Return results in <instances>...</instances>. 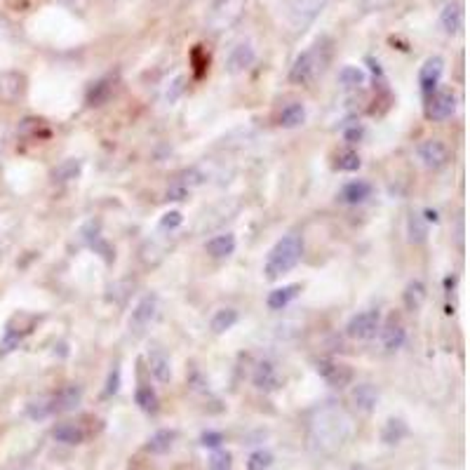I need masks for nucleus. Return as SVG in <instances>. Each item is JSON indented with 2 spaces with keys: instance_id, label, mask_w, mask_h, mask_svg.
<instances>
[{
  "instance_id": "obj_1",
  "label": "nucleus",
  "mask_w": 470,
  "mask_h": 470,
  "mask_svg": "<svg viewBox=\"0 0 470 470\" xmlns=\"http://www.w3.org/2000/svg\"><path fill=\"white\" fill-rule=\"evenodd\" d=\"M351 435V418L337 404L318 409L311 421V442L320 452H337Z\"/></svg>"
},
{
  "instance_id": "obj_2",
  "label": "nucleus",
  "mask_w": 470,
  "mask_h": 470,
  "mask_svg": "<svg viewBox=\"0 0 470 470\" xmlns=\"http://www.w3.org/2000/svg\"><path fill=\"white\" fill-rule=\"evenodd\" d=\"M330 59H332L330 43L318 41L294 59L292 68H289V80H292L294 85H311L313 80H318L320 75L325 73Z\"/></svg>"
},
{
  "instance_id": "obj_3",
  "label": "nucleus",
  "mask_w": 470,
  "mask_h": 470,
  "mask_svg": "<svg viewBox=\"0 0 470 470\" xmlns=\"http://www.w3.org/2000/svg\"><path fill=\"white\" fill-rule=\"evenodd\" d=\"M304 256V240L301 235H285L282 240L275 242V247L268 252L266 266H263V273H266V280H278L285 273H289L296 263Z\"/></svg>"
},
{
  "instance_id": "obj_4",
  "label": "nucleus",
  "mask_w": 470,
  "mask_h": 470,
  "mask_svg": "<svg viewBox=\"0 0 470 470\" xmlns=\"http://www.w3.org/2000/svg\"><path fill=\"white\" fill-rule=\"evenodd\" d=\"M327 0H292L287 5L285 19L292 31H306L325 10Z\"/></svg>"
},
{
  "instance_id": "obj_5",
  "label": "nucleus",
  "mask_w": 470,
  "mask_h": 470,
  "mask_svg": "<svg viewBox=\"0 0 470 470\" xmlns=\"http://www.w3.org/2000/svg\"><path fill=\"white\" fill-rule=\"evenodd\" d=\"M242 10H244V0H216L214 10H212V17H210L212 31H214V34H219V31H228L237 19L242 17Z\"/></svg>"
},
{
  "instance_id": "obj_6",
  "label": "nucleus",
  "mask_w": 470,
  "mask_h": 470,
  "mask_svg": "<svg viewBox=\"0 0 470 470\" xmlns=\"http://www.w3.org/2000/svg\"><path fill=\"white\" fill-rule=\"evenodd\" d=\"M379 330H381V313L365 311V313L353 315L348 327H346V334L355 341H367V339H374Z\"/></svg>"
},
{
  "instance_id": "obj_7",
  "label": "nucleus",
  "mask_w": 470,
  "mask_h": 470,
  "mask_svg": "<svg viewBox=\"0 0 470 470\" xmlns=\"http://www.w3.org/2000/svg\"><path fill=\"white\" fill-rule=\"evenodd\" d=\"M456 111V96L452 89L437 87L433 94L426 96V115L430 120H447Z\"/></svg>"
},
{
  "instance_id": "obj_8",
  "label": "nucleus",
  "mask_w": 470,
  "mask_h": 470,
  "mask_svg": "<svg viewBox=\"0 0 470 470\" xmlns=\"http://www.w3.org/2000/svg\"><path fill=\"white\" fill-rule=\"evenodd\" d=\"M318 374L323 376L332 388H346V385L353 383V376H355L348 365L337 362V360H320Z\"/></svg>"
},
{
  "instance_id": "obj_9",
  "label": "nucleus",
  "mask_w": 470,
  "mask_h": 470,
  "mask_svg": "<svg viewBox=\"0 0 470 470\" xmlns=\"http://www.w3.org/2000/svg\"><path fill=\"white\" fill-rule=\"evenodd\" d=\"M27 92V78L19 71H3L0 73V104H17Z\"/></svg>"
},
{
  "instance_id": "obj_10",
  "label": "nucleus",
  "mask_w": 470,
  "mask_h": 470,
  "mask_svg": "<svg viewBox=\"0 0 470 470\" xmlns=\"http://www.w3.org/2000/svg\"><path fill=\"white\" fill-rule=\"evenodd\" d=\"M156 315H158V296L146 294L130 315V332L134 334L146 332V327L156 320Z\"/></svg>"
},
{
  "instance_id": "obj_11",
  "label": "nucleus",
  "mask_w": 470,
  "mask_h": 470,
  "mask_svg": "<svg viewBox=\"0 0 470 470\" xmlns=\"http://www.w3.org/2000/svg\"><path fill=\"white\" fill-rule=\"evenodd\" d=\"M444 73V59L442 57H428L423 61L421 71H418V82H421V92L423 96H430L440 85V78Z\"/></svg>"
},
{
  "instance_id": "obj_12",
  "label": "nucleus",
  "mask_w": 470,
  "mask_h": 470,
  "mask_svg": "<svg viewBox=\"0 0 470 470\" xmlns=\"http://www.w3.org/2000/svg\"><path fill=\"white\" fill-rule=\"evenodd\" d=\"M418 158L430 170H440V167L449 163V148L440 139H426L418 144Z\"/></svg>"
},
{
  "instance_id": "obj_13",
  "label": "nucleus",
  "mask_w": 470,
  "mask_h": 470,
  "mask_svg": "<svg viewBox=\"0 0 470 470\" xmlns=\"http://www.w3.org/2000/svg\"><path fill=\"white\" fill-rule=\"evenodd\" d=\"M252 381L259 390L263 392H273L278 390L282 381H280V374H278V367H275L270 360H261L259 365H256L254 374H252Z\"/></svg>"
},
{
  "instance_id": "obj_14",
  "label": "nucleus",
  "mask_w": 470,
  "mask_h": 470,
  "mask_svg": "<svg viewBox=\"0 0 470 470\" xmlns=\"http://www.w3.org/2000/svg\"><path fill=\"white\" fill-rule=\"evenodd\" d=\"M82 400V388L80 385H64L57 395L50 397L52 404V414H64V411H73Z\"/></svg>"
},
{
  "instance_id": "obj_15",
  "label": "nucleus",
  "mask_w": 470,
  "mask_h": 470,
  "mask_svg": "<svg viewBox=\"0 0 470 470\" xmlns=\"http://www.w3.org/2000/svg\"><path fill=\"white\" fill-rule=\"evenodd\" d=\"M254 59H256V52H254L252 45L240 43V45H235V47L230 50L226 66H228L230 73H242V71H247L249 66H252Z\"/></svg>"
},
{
  "instance_id": "obj_16",
  "label": "nucleus",
  "mask_w": 470,
  "mask_h": 470,
  "mask_svg": "<svg viewBox=\"0 0 470 470\" xmlns=\"http://www.w3.org/2000/svg\"><path fill=\"white\" fill-rule=\"evenodd\" d=\"M351 400H353V404H355L360 411L369 414V411H374L376 402H379L376 385L374 383H358L355 388H353V392H351Z\"/></svg>"
},
{
  "instance_id": "obj_17",
  "label": "nucleus",
  "mask_w": 470,
  "mask_h": 470,
  "mask_svg": "<svg viewBox=\"0 0 470 470\" xmlns=\"http://www.w3.org/2000/svg\"><path fill=\"white\" fill-rule=\"evenodd\" d=\"M440 27L444 29V34H459L463 27V8L461 3H447L440 12Z\"/></svg>"
},
{
  "instance_id": "obj_18",
  "label": "nucleus",
  "mask_w": 470,
  "mask_h": 470,
  "mask_svg": "<svg viewBox=\"0 0 470 470\" xmlns=\"http://www.w3.org/2000/svg\"><path fill=\"white\" fill-rule=\"evenodd\" d=\"M205 252L210 256H214V259H223V256H230L235 252V235L233 233H221V235H214L212 240H207L205 244Z\"/></svg>"
},
{
  "instance_id": "obj_19",
  "label": "nucleus",
  "mask_w": 470,
  "mask_h": 470,
  "mask_svg": "<svg viewBox=\"0 0 470 470\" xmlns=\"http://www.w3.org/2000/svg\"><path fill=\"white\" fill-rule=\"evenodd\" d=\"M148 369H151V374L158 379L160 383H167L172 379V365H170V358L165 355L163 351L156 348L148 353Z\"/></svg>"
},
{
  "instance_id": "obj_20",
  "label": "nucleus",
  "mask_w": 470,
  "mask_h": 470,
  "mask_svg": "<svg viewBox=\"0 0 470 470\" xmlns=\"http://www.w3.org/2000/svg\"><path fill=\"white\" fill-rule=\"evenodd\" d=\"M369 196H372V186L367 182H351L341 189L339 200L346 203V205H360V203H365Z\"/></svg>"
},
{
  "instance_id": "obj_21",
  "label": "nucleus",
  "mask_w": 470,
  "mask_h": 470,
  "mask_svg": "<svg viewBox=\"0 0 470 470\" xmlns=\"http://www.w3.org/2000/svg\"><path fill=\"white\" fill-rule=\"evenodd\" d=\"M113 94V78H101L89 85L85 101L89 106H104Z\"/></svg>"
},
{
  "instance_id": "obj_22",
  "label": "nucleus",
  "mask_w": 470,
  "mask_h": 470,
  "mask_svg": "<svg viewBox=\"0 0 470 470\" xmlns=\"http://www.w3.org/2000/svg\"><path fill=\"white\" fill-rule=\"evenodd\" d=\"M402 301H404V308H407L409 313H416L418 308L423 306V301H426V285H423L421 280H411L409 285L404 287Z\"/></svg>"
},
{
  "instance_id": "obj_23",
  "label": "nucleus",
  "mask_w": 470,
  "mask_h": 470,
  "mask_svg": "<svg viewBox=\"0 0 470 470\" xmlns=\"http://www.w3.org/2000/svg\"><path fill=\"white\" fill-rule=\"evenodd\" d=\"M301 292V285H287V287H280V289H273V292L268 294L266 304L270 311H282L285 306H289V301L296 299V294Z\"/></svg>"
},
{
  "instance_id": "obj_24",
  "label": "nucleus",
  "mask_w": 470,
  "mask_h": 470,
  "mask_svg": "<svg viewBox=\"0 0 470 470\" xmlns=\"http://www.w3.org/2000/svg\"><path fill=\"white\" fill-rule=\"evenodd\" d=\"M404 339H407V332H404L402 323H397V320H388V325H385L383 330V346L385 351H397L404 346Z\"/></svg>"
},
{
  "instance_id": "obj_25",
  "label": "nucleus",
  "mask_w": 470,
  "mask_h": 470,
  "mask_svg": "<svg viewBox=\"0 0 470 470\" xmlns=\"http://www.w3.org/2000/svg\"><path fill=\"white\" fill-rule=\"evenodd\" d=\"M177 440L175 430H158L156 435H151V440L146 442V452L151 454H165L172 449V444Z\"/></svg>"
},
{
  "instance_id": "obj_26",
  "label": "nucleus",
  "mask_w": 470,
  "mask_h": 470,
  "mask_svg": "<svg viewBox=\"0 0 470 470\" xmlns=\"http://www.w3.org/2000/svg\"><path fill=\"white\" fill-rule=\"evenodd\" d=\"M306 122V106L299 104V101H294V104H289L282 108L280 113V125L287 127V130H292V127H299Z\"/></svg>"
},
{
  "instance_id": "obj_27",
  "label": "nucleus",
  "mask_w": 470,
  "mask_h": 470,
  "mask_svg": "<svg viewBox=\"0 0 470 470\" xmlns=\"http://www.w3.org/2000/svg\"><path fill=\"white\" fill-rule=\"evenodd\" d=\"M80 170H82V163L80 160H75V158H68V160H64V163H59L52 170V179L57 184H66V182H73L75 177L80 175Z\"/></svg>"
},
{
  "instance_id": "obj_28",
  "label": "nucleus",
  "mask_w": 470,
  "mask_h": 470,
  "mask_svg": "<svg viewBox=\"0 0 470 470\" xmlns=\"http://www.w3.org/2000/svg\"><path fill=\"white\" fill-rule=\"evenodd\" d=\"M52 437L61 444H80L85 440V433H82V428L73 426V423H59L52 430Z\"/></svg>"
},
{
  "instance_id": "obj_29",
  "label": "nucleus",
  "mask_w": 470,
  "mask_h": 470,
  "mask_svg": "<svg viewBox=\"0 0 470 470\" xmlns=\"http://www.w3.org/2000/svg\"><path fill=\"white\" fill-rule=\"evenodd\" d=\"M407 233H409V240L414 242V244L426 242V237H428V221L421 214H418V212H411V214H409Z\"/></svg>"
},
{
  "instance_id": "obj_30",
  "label": "nucleus",
  "mask_w": 470,
  "mask_h": 470,
  "mask_svg": "<svg viewBox=\"0 0 470 470\" xmlns=\"http://www.w3.org/2000/svg\"><path fill=\"white\" fill-rule=\"evenodd\" d=\"M235 323H237V311H235V308H221V311L214 313V318H212L210 327H212V332H214V334H223V332H228Z\"/></svg>"
},
{
  "instance_id": "obj_31",
  "label": "nucleus",
  "mask_w": 470,
  "mask_h": 470,
  "mask_svg": "<svg viewBox=\"0 0 470 470\" xmlns=\"http://www.w3.org/2000/svg\"><path fill=\"white\" fill-rule=\"evenodd\" d=\"M134 400H137V404L146 411V414H158L160 400H158L156 390H153L151 385H139V388H137V395H134Z\"/></svg>"
},
{
  "instance_id": "obj_32",
  "label": "nucleus",
  "mask_w": 470,
  "mask_h": 470,
  "mask_svg": "<svg viewBox=\"0 0 470 470\" xmlns=\"http://www.w3.org/2000/svg\"><path fill=\"white\" fill-rule=\"evenodd\" d=\"M365 80H367V73L360 66H344L339 71V82L348 89L365 85Z\"/></svg>"
},
{
  "instance_id": "obj_33",
  "label": "nucleus",
  "mask_w": 470,
  "mask_h": 470,
  "mask_svg": "<svg viewBox=\"0 0 470 470\" xmlns=\"http://www.w3.org/2000/svg\"><path fill=\"white\" fill-rule=\"evenodd\" d=\"M404 435H407V426H404V421H400V418H390L381 430V440L385 444H397Z\"/></svg>"
},
{
  "instance_id": "obj_34",
  "label": "nucleus",
  "mask_w": 470,
  "mask_h": 470,
  "mask_svg": "<svg viewBox=\"0 0 470 470\" xmlns=\"http://www.w3.org/2000/svg\"><path fill=\"white\" fill-rule=\"evenodd\" d=\"M360 165H362V160H360L358 153H353V151L339 153L337 160H334V170L337 172H358Z\"/></svg>"
},
{
  "instance_id": "obj_35",
  "label": "nucleus",
  "mask_w": 470,
  "mask_h": 470,
  "mask_svg": "<svg viewBox=\"0 0 470 470\" xmlns=\"http://www.w3.org/2000/svg\"><path fill=\"white\" fill-rule=\"evenodd\" d=\"M27 414L34 418V421H43V418L52 416V404H50V397H38V400L29 402Z\"/></svg>"
},
{
  "instance_id": "obj_36",
  "label": "nucleus",
  "mask_w": 470,
  "mask_h": 470,
  "mask_svg": "<svg viewBox=\"0 0 470 470\" xmlns=\"http://www.w3.org/2000/svg\"><path fill=\"white\" fill-rule=\"evenodd\" d=\"M270 463H273V454L270 452H263V449H259V452L249 454L247 459V470H268Z\"/></svg>"
},
{
  "instance_id": "obj_37",
  "label": "nucleus",
  "mask_w": 470,
  "mask_h": 470,
  "mask_svg": "<svg viewBox=\"0 0 470 470\" xmlns=\"http://www.w3.org/2000/svg\"><path fill=\"white\" fill-rule=\"evenodd\" d=\"M233 468V456L226 449H219L210 456V470H230Z\"/></svg>"
},
{
  "instance_id": "obj_38",
  "label": "nucleus",
  "mask_w": 470,
  "mask_h": 470,
  "mask_svg": "<svg viewBox=\"0 0 470 470\" xmlns=\"http://www.w3.org/2000/svg\"><path fill=\"white\" fill-rule=\"evenodd\" d=\"M182 221H184L182 212L172 210V212H167V214H163V219H160V228H163V230H175V228L182 226Z\"/></svg>"
},
{
  "instance_id": "obj_39",
  "label": "nucleus",
  "mask_w": 470,
  "mask_h": 470,
  "mask_svg": "<svg viewBox=\"0 0 470 470\" xmlns=\"http://www.w3.org/2000/svg\"><path fill=\"white\" fill-rule=\"evenodd\" d=\"M120 388V367L115 365L111 369V374H108V381H106V388H104V395H115Z\"/></svg>"
},
{
  "instance_id": "obj_40",
  "label": "nucleus",
  "mask_w": 470,
  "mask_h": 470,
  "mask_svg": "<svg viewBox=\"0 0 470 470\" xmlns=\"http://www.w3.org/2000/svg\"><path fill=\"white\" fill-rule=\"evenodd\" d=\"M362 134H365V127L360 125V122H353V125H348L344 130V139L351 141V144H355V141L362 139Z\"/></svg>"
},
{
  "instance_id": "obj_41",
  "label": "nucleus",
  "mask_w": 470,
  "mask_h": 470,
  "mask_svg": "<svg viewBox=\"0 0 470 470\" xmlns=\"http://www.w3.org/2000/svg\"><path fill=\"white\" fill-rule=\"evenodd\" d=\"M221 442H223V435L221 433H216V430H207V433H203V437H200V444L203 447H221Z\"/></svg>"
},
{
  "instance_id": "obj_42",
  "label": "nucleus",
  "mask_w": 470,
  "mask_h": 470,
  "mask_svg": "<svg viewBox=\"0 0 470 470\" xmlns=\"http://www.w3.org/2000/svg\"><path fill=\"white\" fill-rule=\"evenodd\" d=\"M360 3H362V8H365V10L376 12V10H385V8H390V5L400 3V0H360Z\"/></svg>"
},
{
  "instance_id": "obj_43",
  "label": "nucleus",
  "mask_w": 470,
  "mask_h": 470,
  "mask_svg": "<svg viewBox=\"0 0 470 470\" xmlns=\"http://www.w3.org/2000/svg\"><path fill=\"white\" fill-rule=\"evenodd\" d=\"M184 82H186L184 78H177L175 82H172V89H167V96H165V99L170 101V104H175L177 96L184 92Z\"/></svg>"
},
{
  "instance_id": "obj_44",
  "label": "nucleus",
  "mask_w": 470,
  "mask_h": 470,
  "mask_svg": "<svg viewBox=\"0 0 470 470\" xmlns=\"http://www.w3.org/2000/svg\"><path fill=\"white\" fill-rule=\"evenodd\" d=\"M61 3H73V0H61Z\"/></svg>"
}]
</instances>
